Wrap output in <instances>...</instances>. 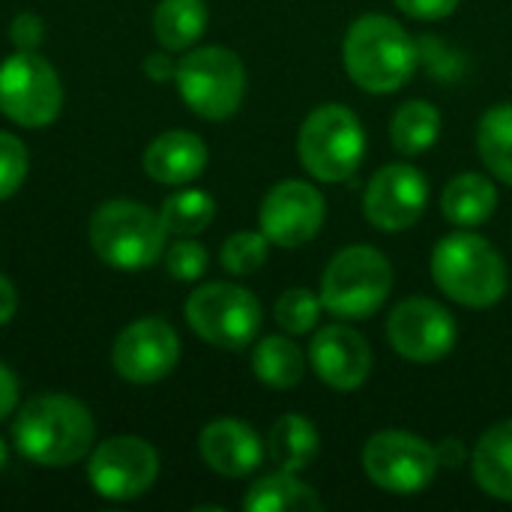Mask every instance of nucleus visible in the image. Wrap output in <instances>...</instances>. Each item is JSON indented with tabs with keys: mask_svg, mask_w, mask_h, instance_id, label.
I'll return each mask as SVG.
<instances>
[{
	"mask_svg": "<svg viewBox=\"0 0 512 512\" xmlns=\"http://www.w3.org/2000/svg\"><path fill=\"white\" fill-rule=\"evenodd\" d=\"M96 423L90 411L60 393H45L21 405L12 438L24 459L42 468H66L81 462L93 447Z\"/></svg>",
	"mask_w": 512,
	"mask_h": 512,
	"instance_id": "f257e3e1",
	"label": "nucleus"
},
{
	"mask_svg": "<svg viewBox=\"0 0 512 512\" xmlns=\"http://www.w3.org/2000/svg\"><path fill=\"white\" fill-rule=\"evenodd\" d=\"M342 63L360 90L384 96L411 81L417 69V45L399 21L387 15H363L345 33Z\"/></svg>",
	"mask_w": 512,
	"mask_h": 512,
	"instance_id": "f03ea898",
	"label": "nucleus"
},
{
	"mask_svg": "<svg viewBox=\"0 0 512 512\" xmlns=\"http://www.w3.org/2000/svg\"><path fill=\"white\" fill-rule=\"evenodd\" d=\"M432 279L450 300L468 309H489L507 294V264L501 252L468 228L438 240Z\"/></svg>",
	"mask_w": 512,
	"mask_h": 512,
	"instance_id": "7ed1b4c3",
	"label": "nucleus"
},
{
	"mask_svg": "<svg viewBox=\"0 0 512 512\" xmlns=\"http://www.w3.org/2000/svg\"><path fill=\"white\" fill-rule=\"evenodd\" d=\"M87 234L93 252L117 270H144L156 264L168 237L159 213L129 198L105 201L90 216Z\"/></svg>",
	"mask_w": 512,
	"mask_h": 512,
	"instance_id": "20e7f679",
	"label": "nucleus"
},
{
	"mask_svg": "<svg viewBox=\"0 0 512 512\" xmlns=\"http://www.w3.org/2000/svg\"><path fill=\"white\" fill-rule=\"evenodd\" d=\"M393 291L390 261L366 243L348 246L327 264L321 276V306L339 321L375 315Z\"/></svg>",
	"mask_w": 512,
	"mask_h": 512,
	"instance_id": "39448f33",
	"label": "nucleus"
},
{
	"mask_svg": "<svg viewBox=\"0 0 512 512\" xmlns=\"http://www.w3.org/2000/svg\"><path fill=\"white\" fill-rule=\"evenodd\" d=\"M297 153L303 168L321 183H342L354 177L366 156L360 117L339 102L315 108L300 126Z\"/></svg>",
	"mask_w": 512,
	"mask_h": 512,
	"instance_id": "423d86ee",
	"label": "nucleus"
},
{
	"mask_svg": "<svg viewBox=\"0 0 512 512\" xmlns=\"http://www.w3.org/2000/svg\"><path fill=\"white\" fill-rule=\"evenodd\" d=\"M177 90L180 99L204 120L231 117L246 93L243 60L222 45H204L189 51L177 63Z\"/></svg>",
	"mask_w": 512,
	"mask_h": 512,
	"instance_id": "0eeeda50",
	"label": "nucleus"
},
{
	"mask_svg": "<svg viewBox=\"0 0 512 512\" xmlns=\"http://www.w3.org/2000/svg\"><path fill=\"white\" fill-rule=\"evenodd\" d=\"M186 321L207 345L243 351L261 330V303L234 282H207L186 300Z\"/></svg>",
	"mask_w": 512,
	"mask_h": 512,
	"instance_id": "6e6552de",
	"label": "nucleus"
},
{
	"mask_svg": "<svg viewBox=\"0 0 512 512\" xmlns=\"http://www.w3.org/2000/svg\"><path fill=\"white\" fill-rule=\"evenodd\" d=\"M63 108V84L54 66L36 51H15L0 63V111L27 129L57 120Z\"/></svg>",
	"mask_w": 512,
	"mask_h": 512,
	"instance_id": "1a4fd4ad",
	"label": "nucleus"
},
{
	"mask_svg": "<svg viewBox=\"0 0 512 512\" xmlns=\"http://www.w3.org/2000/svg\"><path fill=\"white\" fill-rule=\"evenodd\" d=\"M438 468V450L414 432L387 429L372 435L363 447L366 477L390 495H417L429 489Z\"/></svg>",
	"mask_w": 512,
	"mask_h": 512,
	"instance_id": "9d476101",
	"label": "nucleus"
},
{
	"mask_svg": "<svg viewBox=\"0 0 512 512\" xmlns=\"http://www.w3.org/2000/svg\"><path fill=\"white\" fill-rule=\"evenodd\" d=\"M159 477V456L156 450L135 438L120 435L102 441L87 465V480L96 495L108 501H132L141 498Z\"/></svg>",
	"mask_w": 512,
	"mask_h": 512,
	"instance_id": "9b49d317",
	"label": "nucleus"
},
{
	"mask_svg": "<svg viewBox=\"0 0 512 512\" xmlns=\"http://www.w3.org/2000/svg\"><path fill=\"white\" fill-rule=\"evenodd\" d=\"M456 336L459 330L453 315L429 297H408L396 303L387 318V342L411 363L444 360L453 351Z\"/></svg>",
	"mask_w": 512,
	"mask_h": 512,
	"instance_id": "f8f14e48",
	"label": "nucleus"
},
{
	"mask_svg": "<svg viewBox=\"0 0 512 512\" xmlns=\"http://www.w3.org/2000/svg\"><path fill=\"white\" fill-rule=\"evenodd\" d=\"M429 204V183L423 171L408 162L384 165L366 186L363 213L366 219L387 234L408 231L420 222Z\"/></svg>",
	"mask_w": 512,
	"mask_h": 512,
	"instance_id": "ddd939ff",
	"label": "nucleus"
},
{
	"mask_svg": "<svg viewBox=\"0 0 512 512\" xmlns=\"http://www.w3.org/2000/svg\"><path fill=\"white\" fill-rule=\"evenodd\" d=\"M327 216L324 195L306 180H282L261 201V231L273 246L297 249L309 243Z\"/></svg>",
	"mask_w": 512,
	"mask_h": 512,
	"instance_id": "4468645a",
	"label": "nucleus"
},
{
	"mask_svg": "<svg viewBox=\"0 0 512 512\" xmlns=\"http://www.w3.org/2000/svg\"><path fill=\"white\" fill-rule=\"evenodd\" d=\"M180 360V339L162 318L132 321L114 342L111 363L129 384H156L174 372Z\"/></svg>",
	"mask_w": 512,
	"mask_h": 512,
	"instance_id": "2eb2a0df",
	"label": "nucleus"
},
{
	"mask_svg": "<svg viewBox=\"0 0 512 512\" xmlns=\"http://www.w3.org/2000/svg\"><path fill=\"white\" fill-rule=\"evenodd\" d=\"M312 372L339 393L360 390L372 375V348L348 324H327L309 345Z\"/></svg>",
	"mask_w": 512,
	"mask_h": 512,
	"instance_id": "dca6fc26",
	"label": "nucleus"
},
{
	"mask_svg": "<svg viewBox=\"0 0 512 512\" xmlns=\"http://www.w3.org/2000/svg\"><path fill=\"white\" fill-rule=\"evenodd\" d=\"M198 450L210 471L231 477V480L249 477L252 471H258V465L264 459V444L255 435V429H249L240 420H228V417L204 426V432L198 438Z\"/></svg>",
	"mask_w": 512,
	"mask_h": 512,
	"instance_id": "f3484780",
	"label": "nucleus"
},
{
	"mask_svg": "<svg viewBox=\"0 0 512 512\" xmlns=\"http://www.w3.org/2000/svg\"><path fill=\"white\" fill-rule=\"evenodd\" d=\"M207 168V144L195 132H162L144 153V171L156 183L180 186L195 180Z\"/></svg>",
	"mask_w": 512,
	"mask_h": 512,
	"instance_id": "a211bd4d",
	"label": "nucleus"
},
{
	"mask_svg": "<svg viewBox=\"0 0 512 512\" xmlns=\"http://www.w3.org/2000/svg\"><path fill=\"white\" fill-rule=\"evenodd\" d=\"M471 468L477 486L486 495L512 501V420L495 423L489 432H483L474 447Z\"/></svg>",
	"mask_w": 512,
	"mask_h": 512,
	"instance_id": "6ab92c4d",
	"label": "nucleus"
},
{
	"mask_svg": "<svg viewBox=\"0 0 512 512\" xmlns=\"http://www.w3.org/2000/svg\"><path fill=\"white\" fill-rule=\"evenodd\" d=\"M498 207V189L486 174H456L441 192V210L447 222L459 228H477L492 219Z\"/></svg>",
	"mask_w": 512,
	"mask_h": 512,
	"instance_id": "aec40b11",
	"label": "nucleus"
},
{
	"mask_svg": "<svg viewBox=\"0 0 512 512\" xmlns=\"http://www.w3.org/2000/svg\"><path fill=\"white\" fill-rule=\"evenodd\" d=\"M318 447H321L318 429L303 414H285L270 426L267 450L279 471H291V474L306 471L315 462Z\"/></svg>",
	"mask_w": 512,
	"mask_h": 512,
	"instance_id": "412c9836",
	"label": "nucleus"
},
{
	"mask_svg": "<svg viewBox=\"0 0 512 512\" xmlns=\"http://www.w3.org/2000/svg\"><path fill=\"white\" fill-rule=\"evenodd\" d=\"M243 510L246 512H315L324 510L321 498L303 483L297 480V474L291 471H279V474H267L261 480H255L243 498Z\"/></svg>",
	"mask_w": 512,
	"mask_h": 512,
	"instance_id": "4be33fe9",
	"label": "nucleus"
},
{
	"mask_svg": "<svg viewBox=\"0 0 512 512\" xmlns=\"http://www.w3.org/2000/svg\"><path fill=\"white\" fill-rule=\"evenodd\" d=\"M207 21L204 0H162L153 15V30L165 51H186L204 36Z\"/></svg>",
	"mask_w": 512,
	"mask_h": 512,
	"instance_id": "5701e85b",
	"label": "nucleus"
},
{
	"mask_svg": "<svg viewBox=\"0 0 512 512\" xmlns=\"http://www.w3.org/2000/svg\"><path fill=\"white\" fill-rule=\"evenodd\" d=\"M441 135V111L426 99H411L396 108L390 120V141L402 156H420L435 147Z\"/></svg>",
	"mask_w": 512,
	"mask_h": 512,
	"instance_id": "b1692460",
	"label": "nucleus"
},
{
	"mask_svg": "<svg viewBox=\"0 0 512 512\" xmlns=\"http://www.w3.org/2000/svg\"><path fill=\"white\" fill-rule=\"evenodd\" d=\"M252 372L261 384H267L273 390H291L303 381L306 360L294 339L267 336L252 351Z\"/></svg>",
	"mask_w": 512,
	"mask_h": 512,
	"instance_id": "393cba45",
	"label": "nucleus"
},
{
	"mask_svg": "<svg viewBox=\"0 0 512 512\" xmlns=\"http://www.w3.org/2000/svg\"><path fill=\"white\" fill-rule=\"evenodd\" d=\"M477 150L489 174L512 186V102H501L480 117Z\"/></svg>",
	"mask_w": 512,
	"mask_h": 512,
	"instance_id": "a878e982",
	"label": "nucleus"
},
{
	"mask_svg": "<svg viewBox=\"0 0 512 512\" xmlns=\"http://www.w3.org/2000/svg\"><path fill=\"white\" fill-rule=\"evenodd\" d=\"M213 216H216V201L201 189H183V192L171 195L159 210L165 231L177 234V237L201 234L213 222Z\"/></svg>",
	"mask_w": 512,
	"mask_h": 512,
	"instance_id": "bb28decb",
	"label": "nucleus"
},
{
	"mask_svg": "<svg viewBox=\"0 0 512 512\" xmlns=\"http://www.w3.org/2000/svg\"><path fill=\"white\" fill-rule=\"evenodd\" d=\"M270 252V240L264 231H237L222 243V267L234 276H252L255 270L264 267Z\"/></svg>",
	"mask_w": 512,
	"mask_h": 512,
	"instance_id": "cd10ccee",
	"label": "nucleus"
},
{
	"mask_svg": "<svg viewBox=\"0 0 512 512\" xmlns=\"http://www.w3.org/2000/svg\"><path fill=\"white\" fill-rule=\"evenodd\" d=\"M321 297L312 294L309 288H288L279 300H276V324L288 333V336H303L309 330H315L318 315H321Z\"/></svg>",
	"mask_w": 512,
	"mask_h": 512,
	"instance_id": "c85d7f7f",
	"label": "nucleus"
},
{
	"mask_svg": "<svg viewBox=\"0 0 512 512\" xmlns=\"http://www.w3.org/2000/svg\"><path fill=\"white\" fill-rule=\"evenodd\" d=\"M27 177V147L21 138L0 132V201L12 198Z\"/></svg>",
	"mask_w": 512,
	"mask_h": 512,
	"instance_id": "c756f323",
	"label": "nucleus"
},
{
	"mask_svg": "<svg viewBox=\"0 0 512 512\" xmlns=\"http://www.w3.org/2000/svg\"><path fill=\"white\" fill-rule=\"evenodd\" d=\"M207 264H210L207 249H204L201 243L189 240V237L177 240V243L165 252V267H168V273H171L177 282H195V279H201V276L207 273Z\"/></svg>",
	"mask_w": 512,
	"mask_h": 512,
	"instance_id": "7c9ffc66",
	"label": "nucleus"
},
{
	"mask_svg": "<svg viewBox=\"0 0 512 512\" xmlns=\"http://www.w3.org/2000/svg\"><path fill=\"white\" fill-rule=\"evenodd\" d=\"M9 39L18 51H36L45 42V24L33 12H18L9 24Z\"/></svg>",
	"mask_w": 512,
	"mask_h": 512,
	"instance_id": "2f4dec72",
	"label": "nucleus"
},
{
	"mask_svg": "<svg viewBox=\"0 0 512 512\" xmlns=\"http://www.w3.org/2000/svg\"><path fill=\"white\" fill-rule=\"evenodd\" d=\"M405 15L420 21H441L456 12L459 0H393Z\"/></svg>",
	"mask_w": 512,
	"mask_h": 512,
	"instance_id": "473e14b6",
	"label": "nucleus"
},
{
	"mask_svg": "<svg viewBox=\"0 0 512 512\" xmlns=\"http://www.w3.org/2000/svg\"><path fill=\"white\" fill-rule=\"evenodd\" d=\"M18 405V381L9 372V366L0 363V420L9 417Z\"/></svg>",
	"mask_w": 512,
	"mask_h": 512,
	"instance_id": "72a5a7b5",
	"label": "nucleus"
},
{
	"mask_svg": "<svg viewBox=\"0 0 512 512\" xmlns=\"http://www.w3.org/2000/svg\"><path fill=\"white\" fill-rule=\"evenodd\" d=\"M144 72L150 75V81H171L174 75H177V63H171V57L168 54H162V51H156V54H147V60H144Z\"/></svg>",
	"mask_w": 512,
	"mask_h": 512,
	"instance_id": "f704fd0d",
	"label": "nucleus"
},
{
	"mask_svg": "<svg viewBox=\"0 0 512 512\" xmlns=\"http://www.w3.org/2000/svg\"><path fill=\"white\" fill-rule=\"evenodd\" d=\"M15 309H18V294H15V285H12V282H9V279L0 273V327L12 321Z\"/></svg>",
	"mask_w": 512,
	"mask_h": 512,
	"instance_id": "c9c22d12",
	"label": "nucleus"
},
{
	"mask_svg": "<svg viewBox=\"0 0 512 512\" xmlns=\"http://www.w3.org/2000/svg\"><path fill=\"white\" fill-rule=\"evenodd\" d=\"M438 462H441L444 468H459V465L465 462V447H462L456 438H447V441L438 447Z\"/></svg>",
	"mask_w": 512,
	"mask_h": 512,
	"instance_id": "e433bc0d",
	"label": "nucleus"
},
{
	"mask_svg": "<svg viewBox=\"0 0 512 512\" xmlns=\"http://www.w3.org/2000/svg\"><path fill=\"white\" fill-rule=\"evenodd\" d=\"M3 465H6V444L0 441V471H3Z\"/></svg>",
	"mask_w": 512,
	"mask_h": 512,
	"instance_id": "4c0bfd02",
	"label": "nucleus"
}]
</instances>
